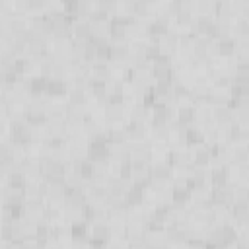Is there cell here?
<instances>
[{
  "label": "cell",
  "mask_w": 249,
  "mask_h": 249,
  "mask_svg": "<svg viewBox=\"0 0 249 249\" xmlns=\"http://www.w3.org/2000/svg\"><path fill=\"white\" fill-rule=\"evenodd\" d=\"M66 91H68V86H66L64 80L49 78V82H47V91H45L49 97H62Z\"/></svg>",
  "instance_id": "9c48e42d"
},
{
  "label": "cell",
  "mask_w": 249,
  "mask_h": 249,
  "mask_svg": "<svg viewBox=\"0 0 249 249\" xmlns=\"http://www.w3.org/2000/svg\"><path fill=\"white\" fill-rule=\"evenodd\" d=\"M124 132H126V140L136 142V140H144L146 128H144V123H134V121H132V123L124 128Z\"/></svg>",
  "instance_id": "30bf717a"
},
{
  "label": "cell",
  "mask_w": 249,
  "mask_h": 249,
  "mask_svg": "<svg viewBox=\"0 0 249 249\" xmlns=\"http://www.w3.org/2000/svg\"><path fill=\"white\" fill-rule=\"evenodd\" d=\"M124 200H126V204L128 206H140L142 204V200H144V193H142V187L140 185H132V189L124 195Z\"/></svg>",
  "instance_id": "5bb4252c"
},
{
  "label": "cell",
  "mask_w": 249,
  "mask_h": 249,
  "mask_svg": "<svg viewBox=\"0 0 249 249\" xmlns=\"http://www.w3.org/2000/svg\"><path fill=\"white\" fill-rule=\"evenodd\" d=\"M212 204H222V206H231L235 202V187L224 185V187H214L212 191Z\"/></svg>",
  "instance_id": "7a4b0ae2"
},
{
  "label": "cell",
  "mask_w": 249,
  "mask_h": 249,
  "mask_svg": "<svg viewBox=\"0 0 249 249\" xmlns=\"http://www.w3.org/2000/svg\"><path fill=\"white\" fill-rule=\"evenodd\" d=\"M152 72L156 80H171L173 76V66L169 62V56L161 54L156 60H152Z\"/></svg>",
  "instance_id": "6da1fadb"
},
{
  "label": "cell",
  "mask_w": 249,
  "mask_h": 249,
  "mask_svg": "<svg viewBox=\"0 0 249 249\" xmlns=\"http://www.w3.org/2000/svg\"><path fill=\"white\" fill-rule=\"evenodd\" d=\"M212 119L218 126H230L235 121V113L233 109H230V105H220V107H212Z\"/></svg>",
  "instance_id": "277c9868"
},
{
  "label": "cell",
  "mask_w": 249,
  "mask_h": 249,
  "mask_svg": "<svg viewBox=\"0 0 249 249\" xmlns=\"http://www.w3.org/2000/svg\"><path fill=\"white\" fill-rule=\"evenodd\" d=\"M231 97L233 99H239V97H249V84H239V82H233L231 88Z\"/></svg>",
  "instance_id": "d6986e66"
},
{
  "label": "cell",
  "mask_w": 249,
  "mask_h": 249,
  "mask_svg": "<svg viewBox=\"0 0 249 249\" xmlns=\"http://www.w3.org/2000/svg\"><path fill=\"white\" fill-rule=\"evenodd\" d=\"M91 78H97L101 82H109L113 78L111 74V66L105 62V60H95L91 64Z\"/></svg>",
  "instance_id": "8992f818"
},
{
  "label": "cell",
  "mask_w": 249,
  "mask_h": 249,
  "mask_svg": "<svg viewBox=\"0 0 249 249\" xmlns=\"http://www.w3.org/2000/svg\"><path fill=\"white\" fill-rule=\"evenodd\" d=\"M148 119V107L144 103H136L132 109H130V121L134 123H144Z\"/></svg>",
  "instance_id": "ac0fdd59"
},
{
  "label": "cell",
  "mask_w": 249,
  "mask_h": 249,
  "mask_svg": "<svg viewBox=\"0 0 249 249\" xmlns=\"http://www.w3.org/2000/svg\"><path fill=\"white\" fill-rule=\"evenodd\" d=\"M218 2H222V0H218Z\"/></svg>",
  "instance_id": "44dd1931"
},
{
  "label": "cell",
  "mask_w": 249,
  "mask_h": 249,
  "mask_svg": "<svg viewBox=\"0 0 249 249\" xmlns=\"http://www.w3.org/2000/svg\"><path fill=\"white\" fill-rule=\"evenodd\" d=\"M228 169L226 167H214L212 173H210V183L212 187H224L228 185Z\"/></svg>",
  "instance_id": "9a60e30c"
},
{
  "label": "cell",
  "mask_w": 249,
  "mask_h": 249,
  "mask_svg": "<svg viewBox=\"0 0 249 249\" xmlns=\"http://www.w3.org/2000/svg\"><path fill=\"white\" fill-rule=\"evenodd\" d=\"M123 119H124V103H107L105 121L107 123H121Z\"/></svg>",
  "instance_id": "52a82bcc"
},
{
  "label": "cell",
  "mask_w": 249,
  "mask_h": 249,
  "mask_svg": "<svg viewBox=\"0 0 249 249\" xmlns=\"http://www.w3.org/2000/svg\"><path fill=\"white\" fill-rule=\"evenodd\" d=\"M195 12L198 16H210L216 12V2L214 0H195Z\"/></svg>",
  "instance_id": "e0dca14e"
},
{
  "label": "cell",
  "mask_w": 249,
  "mask_h": 249,
  "mask_svg": "<svg viewBox=\"0 0 249 249\" xmlns=\"http://www.w3.org/2000/svg\"><path fill=\"white\" fill-rule=\"evenodd\" d=\"M175 19H177V23H179V25H183V27L191 25V23H193V12H191V6L183 8V10L175 16Z\"/></svg>",
  "instance_id": "ffe728a7"
},
{
  "label": "cell",
  "mask_w": 249,
  "mask_h": 249,
  "mask_svg": "<svg viewBox=\"0 0 249 249\" xmlns=\"http://www.w3.org/2000/svg\"><path fill=\"white\" fill-rule=\"evenodd\" d=\"M193 163H195V167H206L210 163V148L198 146L196 152L193 154Z\"/></svg>",
  "instance_id": "4fadbf2b"
},
{
  "label": "cell",
  "mask_w": 249,
  "mask_h": 249,
  "mask_svg": "<svg viewBox=\"0 0 249 249\" xmlns=\"http://www.w3.org/2000/svg\"><path fill=\"white\" fill-rule=\"evenodd\" d=\"M89 37H91V25H89V19H80V21H76V25H74V39L88 41Z\"/></svg>",
  "instance_id": "8fae6325"
},
{
  "label": "cell",
  "mask_w": 249,
  "mask_h": 249,
  "mask_svg": "<svg viewBox=\"0 0 249 249\" xmlns=\"http://www.w3.org/2000/svg\"><path fill=\"white\" fill-rule=\"evenodd\" d=\"M109 237H111V230H109L107 222L91 224V228H89V243L91 245H103L109 241Z\"/></svg>",
  "instance_id": "3957f363"
},
{
  "label": "cell",
  "mask_w": 249,
  "mask_h": 249,
  "mask_svg": "<svg viewBox=\"0 0 249 249\" xmlns=\"http://www.w3.org/2000/svg\"><path fill=\"white\" fill-rule=\"evenodd\" d=\"M230 214H231L233 222L249 226V202H233L230 206Z\"/></svg>",
  "instance_id": "5b68a950"
},
{
  "label": "cell",
  "mask_w": 249,
  "mask_h": 249,
  "mask_svg": "<svg viewBox=\"0 0 249 249\" xmlns=\"http://www.w3.org/2000/svg\"><path fill=\"white\" fill-rule=\"evenodd\" d=\"M66 109L62 103H47V119H66Z\"/></svg>",
  "instance_id": "2e32d148"
},
{
  "label": "cell",
  "mask_w": 249,
  "mask_h": 249,
  "mask_svg": "<svg viewBox=\"0 0 249 249\" xmlns=\"http://www.w3.org/2000/svg\"><path fill=\"white\" fill-rule=\"evenodd\" d=\"M218 49H220V56L231 58V56L237 53V39H235V37H231V39L218 41Z\"/></svg>",
  "instance_id": "7c38bea8"
},
{
  "label": "cell",
  "mask_w": 249,
  "mask_h": 249,
  "mask_svg": "<svg viewBox=\"0 0 249 249\" xmlns=\"http://www.w3.org/2000/svg\"><path fill=\"white\" fill-rule=\"evenodd\" d=\"M171 177H173V169L167 163H156V165H152V181L169 183Z\"/></svg>",
  "instance_id": "ba28073f"
}]
</instances>
